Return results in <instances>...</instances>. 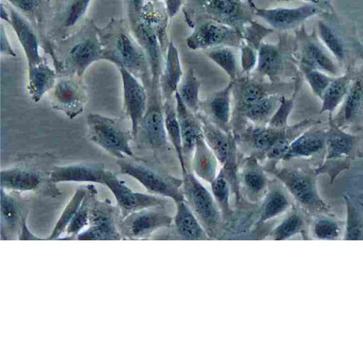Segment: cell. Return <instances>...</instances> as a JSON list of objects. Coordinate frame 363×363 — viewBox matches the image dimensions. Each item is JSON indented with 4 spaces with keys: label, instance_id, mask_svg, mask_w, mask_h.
Instances as JSON below:
<instances>
[{
    "label": "cell",
    "instance_id": "cell-1",
    "mask_svg": "<svg viewBox=\"0 0 363 363\" xmlns=\"http://www.w3.org/2000/svg\"><path fill=\"white\" fill-rule=\"evenodd\" d=\"M128 25L136 40L144 50L150 68L151 84L157 86L162 72L163 55L167 42L169 16L160 1L150 0L138 12L128 13Z\"/></svg>",
    "mask_w": 363,
    "mask_h": 363
},
{
    "label": "cell",
    "instance_id": "cell-2",
    "mask_svg": "<svg viewBox=\"0 0 363 363\" xmlns=\"http://www.w3.org/2000/svg\"><path fill=\"white\" fill-rule=\"evenodd\" d=\"M100 38L106 52L107 61L123 67L143 81L151 84V73L147 55L133 35L128 23L111 19L99 28Z\"/></svg>",
    "mask_w": 363,
    "mask_h": 363
},
{
    "label": "cell",
    "instance_id": "cell-3",
    "mask_svg": "<svg viewBox=\"0 0 363 363\" xmlns=\"http://www.w3.org/2000/svg\"><path fill=\"white\" fill-rule=\"evenodd\" d=\"M255 7L252 0H189L184 13L190 25L210 19L243 32L253 21Z\"/></svg>",
    "mask_w": 363,
    "mask_h": 363
},
{
    "label": "cell",
    "instance_id": "cell-4",
    "mask_svg": "<svg viewBox=\"0 0 363 363\" xmlns=\"http://www.w3.org/2000/svg\"><path fill=\"white\" fill-rule=\"evenodd\" d=\"M325 148L326 152L323 161L313 172L315 175L327 174L330 184L340 173L350 169L352 162L362 155L359 138L339 128L334 123L332 113H329Z\"/></svg>",
    "mask_w": 363,
    "mask_h": 363
},
{
    "label": "cell",
    "instance_id": "cell-5",
    "mask_svg": "<svg viewBox=\"0 0 363 363\" xmlns=\"http://www.w3.org/2000/svg\"><path fill=\"white\" fill-rule=\"evenodd\" d=\"M182 175L184 201L210 239L222 238L225 233V221L212 193L194 173L187 172Z\"/></svg>",
    "mask_w": 363,
    "mask_h": 363
},
{
    "label": "cell",
    "instance_id": "cell-6",
    "mask_svg": "<svg viewBox=\"0 0 363 363\" xmlns=\"http://www.w3.org/2000/svg\"><path fill=\"white\" fill-rule=\"evenodd\" d=\"M87 137L90 141L119 159L137 158L130 145L133 135L111 117L91 113L87 115Z\"/></svg>",
    "mask_w": 363,
    "mask_h": 363
},
{
    "label": "cell",
    "instance_id": "cell-7",
    "mask_svg": "<svg viewBox=\"0 0 363 363\" xmlns=\"http://www.w3.org/2000/svg\"><path fill=\"white\" fill-rule=\"evenodd\" d=\"M107 61L106 50L100 38L99 28L91 21L85 31L70 47L63 62H60V72H66L77 79H81L93 63Z\"/></svg>",
    "mask_w": 363,
    "mask_h": 363
},
{
    "label": "cell",
    "instance_id": "cell-8",
    "mask_svg": "<svg viewBox=\"0 0 363 363\" xmlns=\"http://www.w3.org/2000/svg\"><path fill=\"white\" fill-rule=\"evenodd\" d=\"M117 164L121 172L136 179L150 194L169 199L174 203L184 200L180 189L182 179L161 173L137 158L119 159Z\"/></svg>",
    "mask_w": 363,
    "mask_h": 363
},
{
    "label": "cell",
    "instance_id": "cell-9",
    "mask_svg": "<svg viewBox=\"0 0 363 363\" xmlns=\"http://www.w3.org/2000/svg\"><path fill=\"white\" fill-rule=\"evenodd\" d=\"M272 174L286 186L298 204L310 213L329 212L330 208L318 194L316 176L300 169L281 168Z\"/></svg>",
    "mask_w": 363,
    "mask_h": 363
},
{
    "label": "cell",
    "instance_id": "cell-10",
    "mask_svg": "<svg viewBox=\"0 0 363 363\" xmlns=\"http://www.w3.org/2000/svg\"><path fill=\"white\" fill-rule=\"evenodd\" d=\"M121 220V211L116 204L112 205L108 199H98L96 191L91 201L88 226L76 239L124 240L119 230Z\"/></svg>",
    "mask_w": 363,
    "mask_h": 363
},
{
    "label": "cell",
    "instance_id": "cell-11",
    "mask_svg": "<svg viewBox=\"0 0 363 363\" xmlns=\"http://www.w3.org/2000/svg\"><path fill=\"white\" fill-rule=\"evenodd\" d=\"M193 30L186 39L191 50H207L218 46L240 47L242 32L225 24L210 20L200 19L191 25Z\"/></svg>",
    "mask_w": 363,
    "mask_h": 363
},
{
    "label": "cell",
    "instance_id": "cell-12",
    "mask_svg": "<svg viewBox=\"0 0 363 363\" xmlns=\"http://www.w3.org/2000/svg\"><path fill=\"white\" fill-rule=\"evenodd\" d=\"M104 185L106 186L114 196L122 220L132 213L146 208H160L170 212L167 209L169 203L167 198L133 191L109 170L105 172Z\"/></svg>",
    "mask_w": 363,
    "mask_h": 363
},
{
    "label": "cell",
    "instance_id": "cell-13",
    "mask_svg": "<svg viewBox=\"0 0 363 363\" xmlns=\"http://www.w3.org/2000/svg\"><path fill=\"white\" fill-rule=\"evenodd\" d=\"M174 215L160 208H146L124 218L119 230L124 240L151 239L160 230L172 227Z\"/></svg>",
    "mask_w": 363,
    "mask_h": 363
},
{
    "label": "cell",
    "instance_id": "cell-14",
    "mask_svg": "<svg viewBox=\"0 0 363 363\" xmlns=\"http://www.w3.org/2000/svg\"><path fill=\"white\" fill-rule=\"evenodd\" d=\"M1 188L13 191H35L51 197L61 194L50 179L49 173L23 167L2 169Z\"/></svg>",
    "mask_w": 363,
    "mask_h": 363
},
{
    "label": "cell",
    "instance_id": "cell-15",
    "mask_svg": "<svg viewBox=\"0 0 363 363\" xmlns=\"http://www.w3.org/2000/svg\"><path fill=\"white\" fill-rule=\"evenodd\" d=\"M28 215L21 201L1 188V240L36 239L26 225Z\"/></svg>",
    "mask_w": 363,
    "mask_h": 363
},
{
    "label": "cell",
    "instance_id": "cell-16",
    "mask_svg": "<svg viewBox=\"0 0 363 363\" xmlns=\"http://www.w3.org/2000/svg\"><path fill=\"white\" fill-rule=\"evenodd\" d=\"M118 70L123 86V111L130 120L131 132L135 138L147 108L146 90L128 70L123 67H118Z\"/></svg>",
    "mask_w": 363,
    "mask_h": 363
},
{
    "label": "cell",
    "instance_id": "cell-17",
    "mask_svg": "<svg viewBox=\"0 0 363 363\" xmlns=\"http://www.w3.org/2000/svg\"><path fill=\"white\" fill-rule=\"evenodd\" d=\"M334 123L341 129L352 133L363 130V78L351 83L340 105ZM355 134V133H354Z\"/></svg>",
    "mask_w": 363,
    "mask_h": 363
},
{
    "label": "cell",
    "instance_id": "cell-18",
    "mask_svg": "<svg viewBox=\"0 0 363 363\" xmlns=\"http://www.w3.org/2000/svg\"><path fill=\"white\" fill-rule=\"evenodd\" d=\"M52 106L74 118L81 114L87 101L85 89L79 79H61L56 82L52 96Z\"/></svg>",
    "mask_w": 363,
    "mask_h": 363
},
{
    "label": "cell",
    "instance_id": "cell-19",
    "mask_svg": "<svg viewBox=\"0 0 363 363\" xmlns=\"http://www.w3.org/2000/svg\"><path fill=\"white\" fill-rule=\"evenodd\" d=\"M317 13V8L312 4L296 8L255 9V16L264 20L272 29L279 31L294 28Z\"/></svg>",
    "mask_w": 363,
    "mask_h": 363
},
{
    "label": "cell",
    "instance_id": "cell-20",
    "mask_svg": "<svg viewBox=\"0 0 363 363\" xmlns=\"http://www.w3.org/2000/svg\"><path fill=\"white\" fill-rule=\"evenodd\" d=\"M9 24L14 30L26 57L28 68L45 61L40 54V45L36 33L27 18L13 6L9 7Z\"/></svg>",
    "mask_w": 363,
    "mask_h": 363
},
{
    "label": "cell",
    "instance_id": "cell-21",
    "mask_svg": "<svg viewBox=\"0 0 363 363\" xmlns=\"http://www.w3.org/2000/svg\"><path fill=\"white\" fill-rule=\"evenodd\" d=\"M106 169L101 164L77 163L62 166H55L49 172L51 182H89L104 184V177Z\"/></svg>",
    "mask_w": 363,
    "mask_h": 363
},
{
    "label": "cell",
    "instance_id": "cell-22",
    "mask_svg": "<svg viewBox=\"0 0 363 363\" xmlns=\"http://www.w3.org/2000/svg\"><path fill=\"white\" fill-rule=\"evenodd\" d=\"M311 126L295 138L283 160L306 157L320 152L325 147L327 130Z\"/></svg>",
    "mask_w": 363,
    "mask_h": 363
},
{
    "label": "cell",
    "instance_id": "cell-23",
    "mask_svg": "<svg viewBox=\"0 0 363 363\" xmlns=\"http://www.w3.org/2000/svg\"><path fill=\"white\" fill-rule=\"evenodd\" d=\"M173 231L174 239L199 240L210 239L186 201L175 203Z\"/></svg>",
    "mask_w": 363,
    "mask_h": 363
},
{
    "label": "cell",
    "instance_id": "cell-24",
    "mask_svg": "<svg viewBox=\"0 0 363 363\" xmlns=\"http://www.w3.org/2000/svg\"><path fill=\"white\" fill-rule=\"evenodd\" d=\"M148 143L154 147H160L167 143V135L165 129L164 112L157 99H150L143 119L141 125Z\"/></svg>",
    "mask_w": 363,
    "mask_h": 363
},
{
    "label": "cell",
    "instance_id": "cell-25",
    "mask_svg": "<svg viewBox=\"0 0 363 363\" xmlns=\"http://www.w3.org/2000/svg\"><path fill=\"white\" fill-rule=\"evenodd\" d=\"M176 111L179 121L183 152L185 157H189L194 152L199 135L201 133V125H199L192 112L185 106L177 91L174 94ZM186 161V159H185Z\"/></svg>",
    "mask_w": 363,
    "mask_h": 363
},
{
    "label": "cell",
    "instance_id": "cell-26",
    "mask_svg": "<svg viewBox=\"0 0 363 363\" xmlns=\"http://www.w3.org/2000/svg\"><path fill=\"white\" fill-rule=\"evenodd\" d=\"M242 190L247 200L256 203L267 193V179L262 168L254 160L246 164L241 174Z\"/></svg>",
    "mask_w": 363,
    "mask_h": 363
},
{
    "label": "cell",
    "instance_id": "cell-27",
    "mask_svg": "<svg viewBox=\"0 0 363 363\" xmlns=\"http://www.w3.org/2000/svg\"><path fill=\"white\" fill-rule=\"evenodd\" d=\"M182 74L178 51L172 41H169L160 81L166 99L175 94L182 79Z\"/></svg>",
    "mask_w": 363,
    "mask_h": 363
},
{
    "label": "cell",
    "instance_id": "cell-28",
    "mask_svg": "<svg viewBox=\"0 0 363 363\" xmlns=\"http://www.w3.org/2000/svg\"><path fill=\"white\" fill-rule=\"evenodd\" d=\"M192 169L199 178L211 183L217 176L218 162L213 151L206 143L202 133L197 138L193 153Z\"/></svg>",
    "mask_w": 363,
    "mask_h": 363
},
{
    "label": "cell",
    "instance_id": "cell-29",
    "mask_svg": "<svg viewBox=\"0 0 363 363\" xmlns=\"http://www.w3.org/2000/svg\"><path fill=\"white\" fill-rule=\"evenodd\" d=\"M291 206L290 200L283 191L279 189H273L267 191L262 199L255 220V229L281 216L290 208Z\"/></svg>",
    "mask_w": 363,
    "mask_h": 363
},
{
    "label": "cell",
    "instance_id": "cell-30",
    "mask_svg": "<svg viewBox=\"0 0 363 363\" xmlns=\"http://www.w3.org/2000/svg\"><path fill=\"white\" fill-rule=\"evenodd\" d=\"M56 79V69H52L46 61L28 68L27 89L32 100L38 102L46 92L54 88Z\"/></svg>",
    "mask_w": 363,
    "mask_h": 363
},
{
    "label": "cell",
    "instance_id": "cell-31",
    "mask_svg": "<svg viewBox=\"0 0 363 363\" xmlns=\"http://www.w3.org/2000/svg\"><path fill=\"white\" fill-rule=\"evenodd\" d=\"M257 51V72L272 82L275 80L283 68V55L280 45L261 42Z\"/></svg>",
    "mask_w": 363,
    "mask_h": 363
},
{
    "label": "cell",
    "instance_id": "cell-32",
    "mask_svg": "<svg viewBox=\"0 0 363 363\" xmlns=\"http://www.w3.org/2000/svg\"><path fill=\"white\" fill-rule=\"evenodd\" d=\"M201 129L203 137L214 153L219 163L224 165L231 158V142L226 133L213 122L202 120Z\"/></svg>",
    "mask_w": 363,
    "mask_h": 363
},
{
    "label": "cell",
    "instance_id": "cell-33",
    "mask_svg": "<svg viewBox=\"0 0 363 363\" xmlns=\"http://www.w3.org/2000/svg\"><path fill=\"white\" fill-rule=\"evenodd\" d=\"M234 81L215 94L208 104V110L212 122L227 131L231 115V92Z\"/></svg>",
    "mask_w": 363,
    "mask_h": 363
},
{
    "label": "cell",
    "instance_id": "cell-34",
    "mask_svg": "<svg viewBox=\"0 0 363 363\" xmlns=\"http://www.w3.org/2000/svg\"><path fill=\"white\" fill-rule=\"evenodd\" d=\"M163 112L167 138L175 150L181 164L182 174H184L188 172V169L183 152L181 130L176 108L172 106L171 102L167 100L164 105Z\"/></svg>",
    "mask_w": 363,
    "mask_h": 363
},
{
    "label": "cell",
    "instance_id": "cell-35",
    "mask_svg": "<svg viewBox=\"0 0 363 363\" xmlns=\"http://www.w3.org/2000/svg\"><path fill=\"white\" fill-rule=\"evenodd\" d=\"M305 227V220L301 213L295 209L287 213L273 225L264 239L285 240L301 233Z\"/></svg>",
    "mask_w": 363,
    "mask_h": 363
},
{
    "label": "cell",
    "instance_id": "cell-36",
    "mask_svg": "<svg viewBox=\"0 0 363 363\" xmlns=\"http://www.w3.org/2000/svg\"><path fill=\"white\" fill-rule=\"evenodd\" d=\"M346 208L347 220L345 240H363V203L353 196H343Z\"/></svg>",
    "mask_w": 363,
    "mask_h": 363
},
{
    "label": "cell",
    "instance_id": "cell-37",
    "mask_svg": "<svg viewBox=\"0 0 363 363\" xmlns=\"http://www.w3.org/2000/svg\"><path fill=\"white\" fill-rule=\"evenodd\" d=\"M351 83L348 74L333 77L320 99L322 106L320 113L328 111L332 113L345 99Z\"/></svg>",
    "mask_w": 363,
    "mask_h": 363
},
{
    "label": "cell",
    "instance_id": "cell-38",
    "mask_svg": "<svg viewBox=\"0 0 363 363\" xmlns=\"http://www.w3.org/2000/svg\"><path fill=\"white\" fill-rule=\"evenodd\" d=\"M97 191L94 185H87V191L77 212L71 219L60 239L74 238L82 233L88 226L90 204L93 194Z\"/></svg>",
    "mask_w": 363,
    "mask_h": 363
},
{
    "label": "cell",
    "instance_id": "cell-39",
    "mask_svg": "<svg viewBox=\"0 0 363 363\" xmlns=\"http://www.w3.org/2000/svg\"><path fill=\"white\" fill-rule=\"evenodd\" d=\"M229 182L225 170L221 169L211 183V192L221 211L225 225L233 215V209L230 202V187Z\"/></svg>",
    "mask_w": 363,
    "mask_h": 363
},
{
    "label": "cell",
    "instance_id": "cell-40",
    "mask_svg": "<svg viewBox=\"0 0 363 363\" xmlns=\"http://www.w3.org/2000/svg\"><path fill=\"white\" fill-rule=\"evenodd\" d=\"M281 97L277 95H267L244 111L247 119L257 124L269 121L278 106Z\"/></svg>",
    "mask_w": 363,
    "mask_h": 363
},
{
    "label": "cell",
    "instance_id": "cell-41",
    "mask_svg": "<svg viewBox=\"0 0 363 363\" xmlns=\"http://www.w3.org/2000/svg\"><path fill=\"white\" fill-rule=\"evenodd\" d=\"M294 126L282 128L258 126L250 129L248 135L252 145L256 150L266 152L281 136L291 131Z\"/></svg>",
    "mask_w": 363,
    "mask_h": 363
},
{
    "label": "cell",
    "instance_id": "cell-42",
    "mask_svg": "<svg viewBox=\"0 0 363 363\" xmlns=\"http://www.w3.org/2000/svg\"><path fill=\"white\" fill-rule=\"evenodd\" d=\"M201 84L192 69H189L182 79L177 93L185 106L192 112L196 113L199 108V89Z\"/></svg>",
    "mask_w": 363,
    "mask_h": 363
},
{
    "label": "cell",
    "instance_id": "cell-43",
    "mask_svg": "<svg viewBox=\"0 0 363 363\" xmlns=\"http://www.w3.org/2000/svg\"><path fill=\"white\" fill-rule=\"evenodd\" d=\"M301 65H306L331 75H337L338 69L333 60L314 43L306 48Z\"/></svg>",
    "mask_w": 363,
    "mask_h": 363
},
{
    "label": "cell",
    "instance_id": "cell-44",
    "mask_svg": "<svg viewBox=\"0 0 363 363\" xmlns=\"http://www.w3.org/2000/svg\"><path fill=\"white\" fill-rule=\"evenodd\" d=\"M87 191V186L77 188L62 210L52 234L48 239H60L71 219L80 206Z\"/></svg>",
    "mask_w": 363,
    "mask_h": 363
},
{
    "label": "cell",
    "instance_id": "cell-45",
    "mask_svg": "<svg viewBox=\"0 0 363 363\" xmlns=\"http://www.w3.org/2000/svg\"><path fill=\"white\" fill-rule=\"evenodd\" d=\"M228 46H218L205 50L206 55L234 81L237 77L235 55Z\"/></svg>",
    "mask_w": 363,
    "mask_h": 363
},
{
    "label": "cell",
    "instance_id": "cell-46",
    "mask_svg": "<svg viewBox=\"0 0 363 363\" xmlns=\"http://www.w3.org/2000/svg\"><path fill=\"white\" fill-rule=\"evenodd\" d=\"M268 95L262 85L250 80L240 81L238 94V105L244 112L252 105Z\"/></svg>",
    "mask_w": 363,
    "mask_h": 363
},
{
    "label": "cell",
    "instance_id": "cell-47",
    "mask_svg": "<svg viewBox=\"0 0 363 363\" xmlns=\"http://www.w3.org/2000/svg\"><path fill=\"white\" fill-rule=\"evenodd\" d=\"M301 69L313 94L321 99L333 77L318 69L301 65Z\"/></svg>",
    "mask_w": 363,
    "mask_h": 363
},
{
    "label": "cell",
    "instance_id": "cell-48",
    "mask_svg": "<svg viewBox=\"0 0 363 363\" xmlns=\"http://www.w3.org/2000/svg\"><path fill=\"white\" fill-rule=\"evenodd\" d=\"M318 31L320 37L325 46L335 58L342 61L345 57L343 46L333 30L325 23L319 22Z\"/></svg>",
    "mask_w": 363,
    "mask_h": 363
},
{
    "label": "cell",
    "instance_id": "cell-49",
    "mask_svg": "<svg viewBox=\"0 0 363 363\" xmlns=\"http://www.w3.org/2000/svg\"><path fill=\"white\" fill-rule=\"evenodd\" d=\"M91 1V0H70L65 11L63 26L70 28L81 21Z\"/></svg>",
    "mask_w": 363,
    "mask_h": 363
},
{
    "label": "cell",
    "instance_id": "cell-50",
    "mask_svg": "<svg viewBox=\"0 0 363 363\" xmlns=\"http://www.w3.org/2000/svg\"><path fill=\"white\" fill-rule=\"evenodd\" d=\"M313 231L315 237L320 240H335L339 237L340 229L338 224L328 218L316 220Z\"/></svg>",
    "mask_w": 363,
    "mask_h": 363
},
{
    "label": "cell",
    "instance_id": "cell-51",
    "mask_svg": "<svg viewBox=\"0 0 363 363\" xmlns=\"http://www.w3.org/2000/svg\"><path fill=\"white\" fill-rule=\"evenodd\" d=\"M293 106V98L281 97L279 106L269 121V126L275 128H282L288 126L287 120Z\"/></svg>",
    "mask_w": 363,
    "mask_h": 363
},
{
    "label": "cell",
    "instance_id": "cell-52",
    "mask_svg": "<svg viewBox=\"0 0 363 363\" xmlns=\"http://www.w3.org/2000/svg\"><path fill=\"white\" fill-rule=\"evenodd\" d=\"M11 6L27 17L36 20L39 17L41 0H6Z\"/></svg>",
    "mask_w": 363,
    "mask_h": 363
},
{
    "label": "cell",
    "instance_id": "cell-53",
    "mask_svg": "<svg viewBox=\"0 0 363 363\" xmlns=\"http://www.w3.org/2000/svg\"><path fill=\"white\" fill-rule=\"evenodd\" d=\"M0 38H1V54L4 55H8L11 57H16V53L13 49L9 38L6 35V33L3 27V25H1V32H0Z\"/></svg>",
    "mask_w": 363,
    "mask_h": 363
},
{
    "label": "cell",
    "instance_id": "cell-54",
    "mask_svg": "<svg viewBox=\"0 0 363 363\" xmlns=\"http://www.w3.org/2000/svg\"><path fill=\"white\" fill-rule=\"evenodd\" d=\"M162 2L164 5L167 13L169 18H172L179 10L184 0H152Z\"/></svg>",
    "mask_w": 363,
    "mask_h": 363
},
{
    "label": "cell",
    "instance_id": "cell-55",
    "mask_svg": "<svg viewBox=\"0 0 363 363\" xmlns=\"http://www.w3.org/2000/svg\"><path fill=\"white\" fill-rule=\"evenodd\" d=\"M1 19L8 24L10 21V11L2 3H1Z\"/></svg>",
    "mask_w": 363,
    "mask_h": 363
},
{
    "label": "cell",
    "instance_id": "cell-56",
    "mask_svg": "<svg viewBox=\"0 0 363 363\" xmlns=\"http://www.w3.org/2000/svg\"><path fill=\"white\" fill-rule=\"evenodd\" d=\"M273 2H289L293 0H269Z\"/></svg>",
    "mask_w": 363,
    "mask_h": 363
},
{
    "label": "cell",
    "instance_id": "cell-57",
    "mask_svg": "<svg viewBox=\"0 0 363 363\" xmlns=\"http://www.w3.org/2000/svg\"><path fill=\"white\" fill-rule=\"evenodd\" d=\"M303 1H310V2H312L313 4H316V3L319 2V0H303Z\"/></svg>",
    "mask_w": 363,
    "mask_h": 363
},
{
    "label": "cell",
    "instance_id": "cell-58",
    "mask_svg": "<svg viewBox=\"0 0 363 363\" xmlns=\"http://www.w3.org/2000/svg\"><path fill=\"white\" fill-rule=\"evenodd\" d=\"M48 2H50L51 0H47Z\"/></svg>",
    "mask_w": 363,
    "mask_h": 363
}]
</instances>
